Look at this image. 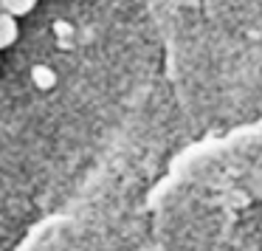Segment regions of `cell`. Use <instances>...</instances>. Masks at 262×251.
<instances>
[{"instance_id":"obj_2","label":"cell","mask_w":262,"mask_h":251,"mask_svg":"<svg viewBox=\"0 0 262 251\" xmlns=\"http://www.w3.org/2000/svg\"><path fill=\"white\" fill-rule=\"evenodd\" d=\"M34 6H37V0H0V12L12 14L14 20L29 14V12H34Z\"/></svg>"},{"instance_id":"obj_1","label":"cell","mask_w":262,"mask_h":251,"mask_svg":"<svg viewBox=\"0 0 262 251\" xmlns=\"http://www.w3.org/2000/svg\"><path fill=\"white\" fill-rule=\"evenodd\" d=\"M17 34H20L17 20H14L12 14L0 12V51L9 48V46H14V43H17Z\"/></svg>"}]
</instances>
